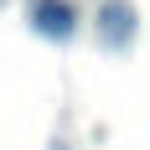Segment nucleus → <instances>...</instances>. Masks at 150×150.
Returning a JSON list of instances; mask_svg holds the SVG:
<instances>
[{
    "instance_id": "nucleus-1",
    "label": "nucleus",
    "mask_w": 150,
    "mask_h": 150,
    "mask_svg": "<svg viewBox=\"0 0 150 150\" xmlns=\"http://www.w3.org/2000/svg\"><path fill=\"white\" fill-rule=\"evenodd\" d=\"M36 31H42V36H67V31H73V5H67V0H36Z\"/></svg>"
},
{
    "instance_id": "nucleus-2",
    "label": "nucleus",
    "mask_w": 150,
    "mask_h": 150,
    "mask_svg": "<svg viewBox=\"0 0 150 150\" xmlns=\"http://www.w3.org/2000/svg\"><path fill=\"white\" fill-rule=\"evenodd\" d=\"M98 21H104V36H109V42H129V31H135V16H129L124 0H109Z\"/></svg>"
}]
</instances>
